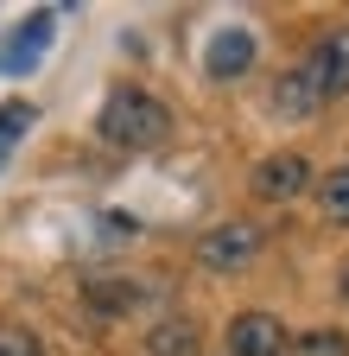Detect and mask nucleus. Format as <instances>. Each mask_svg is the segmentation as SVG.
Masks as SVG:
<instances>
[{
    "label": "nucleus",
    "mask_w": 349,
    "mask_h": 356,
    "mask_svg": "<svg viewBox=\"0 0 349 356\" xmlns=\"http://www.w3.org/2000/svg\"><path fill=\"white\" fill-rule=\"evenodd\" d=\"M96 134L108 147H121V153H153V147L171 140V108L153 96V89H140V83H114L102 96Z\"/></svg>",
    "instance_id": "1"
},
{
    "label": "nucleus",
    "mask_w": 349,
    "mask_h": 356,
    "mask_svg": "<svg viewBox=\"0 0 349 356\" xmlns=\"http://www.w3.org/2000/svg\"><path fill=\"white\" fill-rule=\"evenodd\" d=\"M260 248H267L260 222L229 216V222H216V229L197 242V267H210V274H248V267L260 261Z\"/></svg>",
    "instance_id": "2"
},
{
    "label": "nucleus",
    "mask_w": 349,
    "mask_h": 356,
    "mask_svg": "<svg viewBox=\"0 0 349 356\" xmlns=\"http://www.w3.org/2000/svg\"><path fill=\"white\" fill-rule=\"evenodd\" d=\"M51 32H58V7H38L26 26H13L7 38H0V76H26V70H38V58H45Z\"/></svg>",
    "instance_id": "3"
},
{
    "label": "nucleus",
    "mask_w": 349,
    "mask_h": 356,
    "mask_svg": "<svg viewBox=\"0 0 349 356\" xmlns=\"http://www.w3.org/2000/svg\"><path fill=\"white\" fill-rule=\"evenodd\" d=\"M248 185H254L260 204H292L305 185H312V159H305V153H267L248 172Z\"/></svg>",
    "instance_id": "4"
},
{
    "label": "nucleus",
    "mask_w": 349,
    "mask_h": 356,
    "mask_svg": "<svg viewBox=\"0 0 349 356\" xmlns=\"http://www.w3.org/2000/svg\"><path fill=\"white\" fill-rule=\"evenodd\" d=\"M298 64L312 70L318 96H324V102H337L343 89H349V26H330V32H324V38H318V44H312V51H305Z\"/></svg>",
    "instance_id": "5"
},
{
    "label": "nucleus",
    "mask_w": 349,
    "mask_h": 356,
    "mask_svg": "<svg viewBox=\"0 0 349 356\" xmlns=\"http://www.w3.org/2000/svg\"><path fill=\"white\" fill-rule=\"evenodd\" d=\"M254 58H260V44H254V32H248V26H223V32H210V44H203V70H210L216 83L248 76V70H254Z\"/></svg>",
    "instance_id": "6"
},
{
    "label": "nucleus",
    "mask_w": 349,
    "mask_h": 356,
    "mask_svg": "<svg viewBox=\"0 0 349 356\" xmlns=\"http://www.w3.org/2000/svg\"><path fill=\"white\" fill-rule=\"evenodd\" d=\"M229 356H286V325L273 312H235L229 318Z\"/></svg>",
    "instance_id": "7"
},
{
    "label": "nucleus",
    "mask_w": 349,
    "mask_h": 356,
    "mask_svg": "<svg viewBox=\"0 0 349 356\" xmlns=\"http://www.w3.org/2000/svg\"><path fill=\"white\" fill-rule=\"evenodd\" d=\"M318 108H324V96H318L312 70H305V64H292V70L273 83V115H280V121H312Z\"/></svg>",
    "instance_id": "8"
},
{
    "label": "nucleus",
    "mask_w": 349,
    "mask_h": 356,
    "mask_svg": "<svg viewBox=\"0 0 349 356\" xmlns=\"http://www.w3.org/2000/svg\"><path fill=\"white\" fill-rule=\"evenodd\" d=\"M146 356H197V325L191 318H159L146 331Z\"/></svg>",
    "instance_id": "9"
},
{
    "label": "nucleus",
    "mask_w": 349,
    "mask_h": 356,
    "mask_svg": "<svg viewBox=\"0 0 349 356\" xmlns=\"http://www.w3.org/2000/svg\"><path fill=\"white\" fill-rule=\"evenodd\" d=\"M318 210H324L330 222H343V229H349V165H330V172H324V185H318Z\"/></svg>",
    "instance_id": "10"
},
{
    "label": "nucleus",
    "mask_w": 349,
    "mask_h": 356,
    "mask_svg": "<svg viewBox=\"0 0 349 356\" xmlns=\"http://www.w3.org/2000/svg\"><path fill=\"white\" fill-rule=\"evenodd\" d=\"M292 356H349V331H305L286 343Z\"/></svg>",
    "instance_id": "11"
},
{
    "label": "nucleus",
    "mask_w": 349,
    "mask_h": 356,
    "mask_svg": "<svg viewBox=\"0 0 349 356\" xmlns=\"http://www.w3.org/2000/svg\"><path fill=\"white\" fill-rule=\"evenodd\" d=\"M32 115H38L32 102H7V108H0V159H7V153H13V140L32 127Z\"/></svg>",
    "instance_id": "12"
},
{
    "label": "nucleus",
    "mask_w": 349,
    "mask_h": 356,
    "mask_svg": "<svg viewBox=\"0 0 349 356\" xmlns=\"http://www.w3.org/2000/svg\"><path fill=\"white\" fill-rule=\"evenodd\" d=\"M0 356H45V343H38L26 325H13V318H0Z\"/></svg>",
    "instance_id": "13"
},
{
    "label": "nucleus",
    "mask_w": 349,
    "mask_h": 356,
    "mask_svg": "<svg viewBox=\"0 0 349 356\" xmlns=\"http://www.w3.org/2000/svg\"><path fill=\"white\" fill-rule=\"evenodd\" d=\"M337 293H343V305H349V261H343V274H337Z\"/></svg>",
    "instance_id": "14"
}]
</instances>
